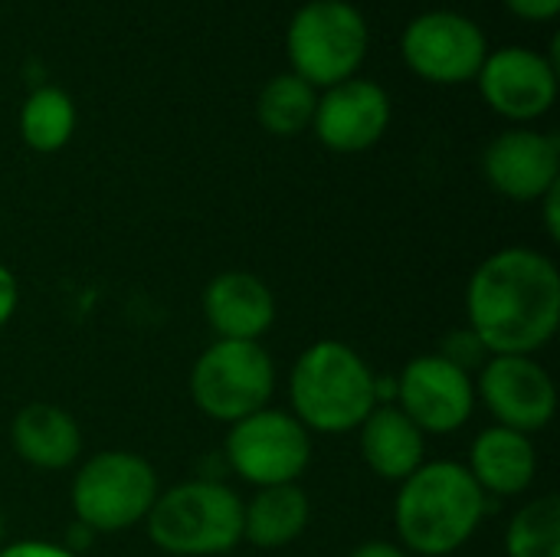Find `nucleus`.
<instances>
[{
    "label": "nucleus",
    "mask_w": 560,
    "mask_h": 557,
    "mask_svg": "<svg viewBox=\"0 0 560 557\" xmlns=\"http://www.w3.org/2000/svg\"><path fill=\"white\" fill-rule=\"evenodd\" d=\"M190 401L217 423H236L276 394V361L262 341H217L207 345L190 368Z\"/></svg>",
    "instance_id": "7"
},
{
    "label": "nucleus",
    "mask_w": 560,
    "mask_h": 557,
    "mask_svg": "<svg viewBox=\"0 0 560 557\" xmlns=\"http://www.w3.org/2000/svg\"><path fill=\"white\" fill-rule=\"evenodd\" d=\"M400 53L420 79L456 85L479 76L489 56V39L476 20L456 10H430L410 20L400 39Z\"/></svg>",
    "instance_id": "11"
},
{
    "label": "nucleus",
    "mask_w": 560,
    "mask_h": 557,
    "mask_svg": "<svg viewBox=\"0 0 560 557\" xmlns=\"http://www.w3.org/2000/svg\"><path fill=\"white\" fill-rule=\"evenodd\" d=\"M509 557H560V499L538 496L515 509L505 529Z\"/></svg>",
    "instance_id": "22"
},
{
    "label": "nucleus",
    "mask_w": 560,
    "mask_h": 557,
    "mask_svg": "<svg viewBox=\"0 0 560 557\" xmlns=\"http://www.w3.org/2000/svg\"><path fill=\"white\" fill-rule=\"evenodd\" d=\"M489 512V499L456 460H427L397 486L394 532L410 557H450L469 545Z\"/></svg>",
    "instance_id": "2"
},
{
    "label": "nucleus",
    "mask_w": 560,
    "mask_h": 557,
    "mask_svg": "<svg viewBox=\"0 0 560 557\" xmlns=\"http://www.w3.org/2000/svg\"><path fill=\"white\" fill-rule=\"evenodd\" d=\"M75 135V102L59 85H36L20 108V138L36 154L62 151Z\"/></svg>",
    "instance_id": "20"
},
{
    "label": "nucleus",
    "mask_w": 560,
    "mask_h": 557,
    "mask_svg": "<svg viewBox=\"0 0 560 557\" xmlns=\"http://www.w3.org/2000/svg\"><path fill=\"white\" fill-rule=\"evenodd\" d=\"M482 174L489 187L515 204H538L560 184L558 135L535 128H509L489 141L482 154Z\"/></svg>",
    "instance_id": "13"
},
{
    "label": "nucleus",
    "mask_w": 560,
    "mask_h": 557,
    "mask_svg": "<svg viewBox=\"0 0 560 557\" xmlns=\"http://www.w3.org/2000/svg\"><path fill=\"white\" fill-rule=\"evenodd\" d=\"M223 460L226 469L253 489L292 486L312 463V433L289 410L262 407L230 423Z\"/></svg>",
    "instance_id": "8"
},
{
    "label": "nucleus",
    "mask_w": 560,
    "mask_h": 557,
    "mask_svg": "<svg viewBox=\"0 0 560 557\" xmlns=\"http://www.w3.org/2000/svg\"><path fill=\"white\" fill-rule=\"evenodd\" d=\"M308 522H312V502L299 483L256 489L253 499L243 502V542L262 552H276L299 542Z\"/></svg>",
    "instance_id": "19"
},
{
    "label": "nucleus",
    "mask_w": 560,
    "mask_h": 557,
    "mask_svg": "<svg viewBox=\"0 0 560 557\" xmlns=\"http://www.w3.org/2000/svg\"><path fill=\"white\" fill-rule=\"evenodd\" d=\"M7 545V519H3V512H0V548Z\"/></svg>",
    "instance_id": "29"
},
{
    "label": "nucleus",
    "mask_w": 560,
    "mask_h": 557,
    "mask_svg": "<svg viewBox=\"0 0 560 557\" xmlns=\"http://www.w3.org/2000/svg\"><path fill=\"white\" fill-rule=\"evenodd\" d=\"M476 82L492 112L509 121H535L558 98V62L525 46H505L486 56Z\"/></svg>",
    "instance_id": "12"
},
{
    "label": "nucleus",
    "mask_w": 560,
    "mask_h": 557,
    "mask_svg": "<svg viewBox=\"0 0 560 557\" xmlns=\"http://www.w3.org/2000/svg\"><path fill=\"white\" fill-rule=\"evenodd\" d=\"M505 7L528 23H548L555 20L560 10V0H505Z\"/></svg>",
    "instance_id": "25"
},
{
    "label": "nucleus",
    "mask_w": 560,
    "mask_h": 557,
    "mask_svg": "<svg viewBox=\"0 0 560 557\" xmlns=\"http://www.w3.org/2000/svg\"><path fill=\"white\" fill-rule=\"evenodd\" d=\"M10 446L13 453L43 473H62L82 456V430L79 420L49 401H33L16 410L10 420Z\"/></svg>",
    "instance_id": "18"
},
{
    "label": "nucleus",
    "mask_w": 560,
    "mask_h": 557,
    "mask_svg": "<svg viewBox=\"0 0 560 557\" xmlns=\"http://www.w3.org/2000/svg\"><path fill=\"white\" fill-rule=\"evenodd\" d=\"M16 305H20V286H16V276L0 266V328L10 325V318L16 315Z\"/></svg>",
    "instance_id": "26"
},
{
    "label": "nucleus",
    "mask_w": 560,
    "mask_h": 557,
    "mask_svg": "<svg viewBox=\"0 0 560 557\" xmlns=\"http://www.w3.org/2000/svg\"><path fill=\"white\" fill-rule=\"evenodd\" d=\"M0 557H82L72 555L69 548H62L59 542H36V538H23V542H10L0 548Z\"/></svg>",
    "instance_id": "24"
},
{
    "label": "nucleus",
    "mask_w": 560,
    "mask_h": 557,
    "mask_svg": "<svg viewBox=\"0 0 560 557\" xmlns=\"http://www.w3.org/2000/svg\"><path fill=\"white\" fill-rule=\"evenodd\" d=\"M315 105H318L315 85H308L295 72H279L262 85L259 102H256V115L269 135L292 138V135H302L305 128H312Z\"/></svg>",
    "instance_id": "21"
},
{
    "label": "nucleus",
    "mask_w": 560,
    "mask_h": 557,
    "mask_svg": "<svg viewBox=\"0 0 560 557\" xmlns=\"http://www.w3.org/2000/svg\"><path fill=\"white\" fill-rule=\"evenodd\" d=\"M144 529L171 557L230 555L243 545V496L223 479L197 476L161 489Z\"/></svg>",
    "instance_id": "4"
},
{
    "label": "nucleus",
    "mask_w": 560,
    "mask_h": 557,
    "mask_svg": "<svg viewBox=\"0 0 560 557\" xmlns=\"http://www.w3.org/2000/svg\"><path fill=\"white\" fill-rule=\"evenodd\" d=\"M203 318L217 341H262L276 325L272 289L243 269H226L213 276L203 289Z\"/></svg>",
    "instance_id": "15"
},
{
    "label": "nucleus",
    "mask_w": 560,
    "mask_h": 557,
    "mask_svg": "<svg viewBox=\"0 0 560 557\" xmlns=\"http://www.w3.org/2000/svg\"><path fill=\"white\" fill-rule=\"evenodd\" d=\"M466 328L489 355H538L560 328V269L535 246L486 256L466 282Z\"/></svg>",
    "instance_id": "1"
},
{
    "label": "nucleus",
    "mask_w": 560,
    "mask_h": 557,
    "mask_svg": "<svg viewBox=\"0 0 560 557\" xmlns=\"http://www.w3.org/2000/svg\"><path fill=\"white\" fill-rule=\"evenodd\" d=\"M472 381L476 404L489 410L495 427L535 437L555 423L558 384L538 355H489Z\"/></svg>",
    "instance_id": "9"
},
{
    "label": "nucleus",
    "mask_w": 560,
    "mask_h": 557,
    "mask_svg": "<svg viewBox=\"0 0 560 557\" xmlns=\"http://www.w3.org/2000/svg\"><path fill=\"white\" fill-rule=\"evenodd\" d=\"M390 125V95L371 79H345L318 95L312 131L335 154L374 148Z\"/></svg>",
    "instance_id": "14"
},
{
    "label": "nucleus",
    "mask_w": 560,
    "mask_h": 557,
    "mask_svg": "<svg viewBox=\"0 0 560 557\" xmlns=\"http://www.w3.org/2000/svg\"><path fill=\"white\" fill-rule=\"evenodd\" d=\"M377 407V374L338 338L312 341L289 371V414L322 437L354 433Z\"/></svg>",
    "instance_id": "3"
},
{
    "label": "nucleus",
    "mask_w": 560,
    "mask_h": 557,
    "mask_svg": "<svg viewBox=\"0 0 560 557\" xmlns=\"http://www.w3.org/2000/svg\"><path fill=\"white\" fill-rule=\"evenodd\" d=\"M161 496L158 469L131 450H98L72 476L69 502L92 535H118L144 525Z\"/></svg>",
    "instance_id": "5"
},
{
    "label": "nucleus",
    "mask_w": 560,
    "mask_h": 557,
    "mask_svg": "<svg viewBox=\"0 0 560 557\" xmlns=\"http://www.w3.org/2000/svg\"><path fill=\"white\" fill-rule=\"evenodd\" d=\"M354 433L364 466L384 483L400 486L427 463L430 437L397 404H377Z\"/></svg>",
    "instance_id": "17"
},
{
    "label": "nucleus",
    "mask_w": 560,
    "mask_h": 557,
    "mask_svg": "<svg viewBox=\"0 0 560 557\" xmlns=\"http://www.w3.org/2000/svg\"><path fill=\"white\" fill-rule=\"evenodd\" d=\"M472 483L482 489L489 502L518 499L535 486L538 476V450L535 440L505 427H486L476 433L469 446V460L463 463Z\"/></svg>",
    "instance_id": "16"
},
{
    "label": "nucleus",
    "mask_w": 560,
    "mask_h": 557,
    "mask_svg": "<svg viewBox=\"0 0 560 557\" xmlns=\"http://www.w3.org/2000/svg\"><path fill=\"white\" fill-rule=\"evenodd\" d=\"M394 404L427 433L450 437L463 430L476 414V381L469 371L443 358L440 351L417 355L394 378Z\"/></svg>",
    "instance_id": "10"
},
{
    "label": "nucleus",
    "mask_w": 560,
    "mask_h": 557,
    "mask_svg": "<svg viewBox=\"0 0 560 557\" xmlns=\"http://www.w3.org/2000/svg\"><path fill=\"white\" fill-rule=\"evenodd\" d=\"M440 355L450 358L453 364H459V368L469 371V374H476V371L486 364V358H489V351L482 348V341H479L469 328H459V332L446 335L443 345H440Z\"/></svg>",
    "instance_id": "23"
},
{
    "label": "nucleus",
    "mask_w": 560,
    "mask_h": 557,
    "mask_svg": "<svg viewBox=\"0 0 560 557\" xmlns=\"http://www.w3.org/2000/svg\"><path fill=\"white\" fill-rule=\"evenodd\" d=\"M348 557H410L397 542H384V538H374V542H364L358 545Z\"/></svg>",
    "instance_id": "28"
},
{
    "label": "nucleus",
    "mask_w": 560,
    "mask_h": 557,
    "mask_svg": "<svg viewBox=\"0 0 560 557\" xmlns=\"http://www.w3.org/2000/svg\"><path fill=\"white\" fill-rule=\"evenodd\" d=\"M541 220H545V233L551 243H560V184L551 187L541 200Z\"/></svg>",
    "instance_id": "27"
},
{
    "label": "nucleus",
    "mask_w": 560,
    "mask_h": 557,
    "mask_svg": "<svg viewBox=\"0 0 560 557\" xmlns=\"http://www.w3.org/2000/svg\"><path fill=\"white\" fill-rule=\"evenodd\" d=\"M368 20L348 0H308L285 30L289 66L315 89L354 79L368 56Z\"/></svg>",
    "instance_id": "6"
}]
</instances>
